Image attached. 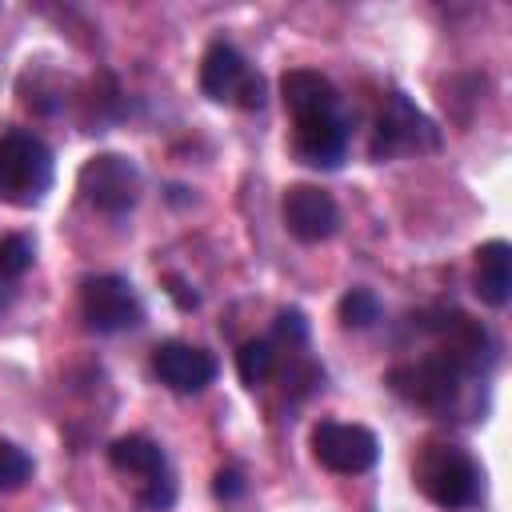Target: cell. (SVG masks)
I'll return each instance as SVG.
<instances>
[{"label": "cell", "instance_id": "cell-21", "mask_svg": "<svg viewBox=\"0 0 512 512\" xmlns=\"http://www.w3.org/2000/svg\"><path fill=\"white\" fill-rule=\"evenodd\" d=\"M12 300H16V284H12V280H4V276H0V312H4V308H8V304H12Z\"/></svg>", "mask_w": 512, "mask_h": 512}, {"label": "cell", "instance_id": "cell-13", "mask_svg": "<svg viewBox=\"0 0 512 512\" xmlns=\"http://www.w3.org/2000/svg\"><path fill=\"white\" fill-rule=\"evenodd\" d=\"M108 464H112L116 472H124V476H140L144 484L168 472L164 448H160L156 440H148V436H120V440H112Z\"/></svg>", "mask_w": 512, "mask_h": 512}, {"label": "cell", "instance_id": "cell-17", "mask_svg": "<svg viewBox=\"0 0 512 512\" xmlns=\"http://www.w3.org/2000/svg\"><path fill=\"white\" fill-rule=\"evenodd\" d=\"M28 268H32V240L20 236V232L4 236V240H0V276L16 284Z\"/></svg>", "mask_w": 512, "mask_h": 512}, {"label": "cell", "instance_id": "cell-4", "mask_svg": "<svg viewBox=\"0 0 512 512\" xmlns=\"http://www.w3.org/2000/svg\"><path fill=\"white\" fill-rule=\"evenodd\" d=\"M436 144H440L436 124L404 92H392L380 120H376V132H372V156L388 160L400 152H432Z\"/></svg>", "mask_w": 512, "mask_h": 512}, {"label": "cell", "instance_id": "cell-10", "mask_svg": "<svg viewBox=\"0 0 512 512\" xmlns=\"http://www.w3.org/2000/svg\"><path fill=\"white\" fill-rule=\"evenodd\" d=\"M248 80H252V68H248V60L240 56V48H232L228 40L208 44V52H204V60H200V92H204L208 100H216V104L240 100V92H244Z\"/></svg>", "mask_w": 512, "mask_h": 512}, {"label": "cell", "instance_id": "cell-5", "mask_svg": "<svg viewBox=\"0 0 512 512\" xmlns=\"http://www.w3.org/2000/svg\"><path fill=\"white\" fill-rule=\"evenodd\" d=\"M80 312H84V324L92 332H124V328H136L144 320V304H140L136 288L116 272L84 280Z\"/></svg>", "mask_w": 512, "mask_h": 512}, {"label": "cell", "instance_id": "cell-12", "mask_svg": "<svg viewBox=\"0 0 512 512\" xmlns=\"http://www.w3.org/2000/svg\"><path fill=\"white\" fill-rule=\"evenodd\" d=\"M472 288H476L480 304H488V308H504L512 300V248H508V240H488L476 248Z\"/></svg>", "mask_w": 512, "mask_h": 512}, {"label": "cell", "instance_id": "cell-9", "mask_svg": "<svg viewBox=\"0 0 512 512\" xmlns=\"http://www.w3.org/2000/svg\"><path fill=\"white\" fill-rule=\"evenodd\" d=\"M296 124V156L312 168H340L344 152H348V120L344 112H316V116H300Z\"/></svg>", "mask_w": 512, "mask_h": 512}, {"label": "cell", "instance_id": "cell-3", "mask_svg": "<svg viewBox=\"0 0 512 512\" xmlns=\"http://www.w3.org/2000/svg\"><path fill=\"white\" fill-rule=\"evenodd\" d=\"M76 188L84 196V204H92L96 212H108V216H120L128 212L136 200H140V188H144V176L140 168L120 156V152H100L92 160H84L80 176H76Z\"/></svg>", "mask_w": 512, "mask_h": 512}, {"label": "cell", "instance_id": "cell-19", "mask_svg": "<svg viewBox=\"0 0 512 512\" xmlns=\"http://www.w3.org/2000/svg\"><path fill=\"white\" fill-rule=\"evenodd\" d=\"M244 488H248V484H244V476H240L236 468H220V472L212 476V492H216L220 500H240Z\"/></svg>", "mask_w": 512, "mask_h": 512}, {"label": "cell", "instance_id": "cell-2", "mask_svg": "<svg viewBox=\"0 0 512 512\" xmlns=\"http://www.w3.org/2000/svg\"><path fill=\"white\" fill-rule=\"evenodd\" d=\"M416 480L424 496L440 508H472L480 500V468L468 452L452 444H432L416 464Z\"/></svg>", "mask_w": 512, "mask_h": 512}, {"label": "cell", "instance_id": "cell-20", "mask_svg": "<svg viewBox=\"0 0 512 512\" xmlns=\"http://www.w3.org/2000/svg\"><path fill=\"white\" fill-rule=\"evenodd\" d=\"M168 284H172V288H168V292H172V296H176V304H180V308H196V296H188V292H184V284H180V280H168Z\"/></svg>", "mask_w": 512, "mask_h": 512}, {"label": "cell", "instance_id": "cell-16", "mask_svg": "<svg viewBox=\"0 0 512 512\" xmlns=\"http://www.w3.org/2000/svg\"><path fill=\"white\" fill-rule=\"evenodd\" d=\"M28 476H32V456L24 448H16L12 440H0V492L24 488Z\"/></svg>", "mask_w": 512, "mask_h": 512}, {"label": "cell", "instance_id": "cell-18", "mask_svg": "<svg viewBox=\"0 0 512 512\" xmlns=\"http://www.w3.org/2000/svg\"><path fill=\"white\" fill-rule=\"evenodd\" d=\"M276 336L288 340V344H304V340H308V320H304V312L284 308V312L276 316Z\"/></svg>", "mask_w": 512, "mask_h": 512}, {"label": "cell", "instance_id": "cell-11", "mask_svg": "<svg viewBox=\"0 0 512 512\" xmlns=\"http://www.w3.org/2000/svg\"><path fill=\"white\" fill-rule=\"evenodd\" d=\"M280 96L284 108L292 112V120L300 116H316V112H336L340 108V92L328 76H320L316 68H292L280 76Z\"/></svg>", "mask_w": 512, "mask_h": 512}, {"label": "cell", "instance_id": "cell-14", "mask_svg": "<svg viewBox=\"0 0 512 512\" xmlns=\"http://www.w3.org/2000/svg\"><path fill=\"white\" fill-rule=\"evenodd\" d=\"M380 320V300L372 288H348L340 296V324L344 328H372Z\"/></svg>", "mask_w": 512, "mask_h": 512}, {"label": "cell", "instance_id": "cell-8", "mask_svg": "<svg viewBox=\"0 0 512 512\" xmlns=\"http://www.w3.org/2000/svg\"><path fill=\"white\" fill-rule=\"evenodd\" d=\"M152 372H156V380L168 384L172 392L192 396V392H204V388L216 380V360H212V352H204V348H196V344L164 340V344H156V352H152Z\"/></svg>", "mask_w": 512, "mask_h": 512}, {"label": "cell", "instance_id": "cell-15", "mask_svg": "<svg viewBox=\"0 0 512 512\" xmlns=\"http://www.w3.org/2000/svg\"><path fill=\"white\" fill-rule=\"evenodd\" d=\"M236 372H240V380H244L248 388L264 384V376L272 372V344H268V340H248V344H240V352H236Z\"/></svg>", "mask_w": 512, "mask_h": 512}, {"label": "cell", "instance_id": "cell-7", "mask_svg": "<svg viewBox=\"0 0 512 512\" xmlns=\"http://www.w3.org/2000/svg\"><path fill=\"white\" fill-rule=\"evenodd\" d=\"M280 216H284V228L296 240H304V244H320V240L336 236V228H340L336 200L324 188H316V184H292V188H284Z\"/></svg>", "mask_w": 512, "mask_h": 512}, {"label": "cell", "instance_id": "cell-1", "mask_svg": "<svg viewBox=\"0 0 512 512\" xmlns=\"http://www.w3.org/2000/svg\"><path fill=\"white\" fill-rule=\"evenodd\" d=\"M56 176L52 148L24 128L0 136V200L12 208H32L48 196Z\"/></svg>", "mask_w": 512, "mask_h": 512}, {"label": "cell", "instance_id": "cell-6", "mask_svg": "<svg viewBox=\"0 0 512 512\" xmlns=\"http://www.w3.org/2000/svg\"><path fill=\"white\" fill-rule=\"evenodd\" d=\"M312 456L340 476H360L380 460V440L364 424H340V420H320L312 428Z\"/></svg>", "mask_w": 512, "mask_h": 512}]
</instances>
